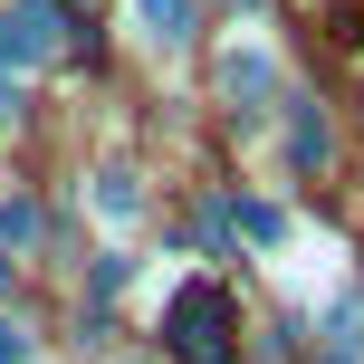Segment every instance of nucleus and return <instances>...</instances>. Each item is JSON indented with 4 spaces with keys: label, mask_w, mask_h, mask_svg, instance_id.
Segmentation results:
<instances>
[{
    "label": "nucleus",
    "mask_w": 364,
    "mask_h": 364,
    "mask_svg": "<svg viewBox=\"0 0 364 364\" xmlns=\"http://www.w3.org/2000/svg\"><path fill=\"white\" fill-rule=\"evenodd\" d=\"M230 297L211 288V278H182L173 288V307H164V346H173V364H230Z\"/></svg>",
    "instance_id": "obj_1"
},
{
    "label": "nucleus",
    "mask_w": 364,
    "mask_h": 364,
    "mask_svg": "<svg viewBox=\"0 0 364 364\" xmlns=\"http://www.w3.org/2000/svg\"><path fill=\"white\" fill-rule=\"evenodd\" d=\"M58 48H68L58 0H10V10H0V77H10V68H48Z\"/></svg>",
    "instance_id": "obj_2"
},
{
    "label": "nucleus",
    "mask_w": 364,
    "mask_h": 364,
    "mask_svg": "<svg viewBox=\"0 0 364 364\" xmlns=\"http://www.w3.org/2000/svg\"><path fill=\"white\" fill-rule=\"evenodd\" d=\"M220 96H230L240 115H269L278 68H269V48H259V38H230V48H220Z\"/></svg>",
    "instance_id": "obj_3"
},
{
    "label": "nucleus",
    "mask_w": 364,
    "mask_h": 364,
    "mask_svg": "<svg viewBox=\"0 0 364 364\" xmlns=\"http://www.w3.org/2000/svg\"><path fill=\"white\" fill-rule=\"evenodd\" d=\"M87 201H96L106 230H134V220H144V173H134V164H96L87 173Z\"/></svg>",
    "instance_id": "obj_4"
},
{
    "label": "nucleus",
    "mask_w": 364,
    "mask_h": 364,
    "mask_svg": "<svg viewBox=\"0 0 364 364\" xmlns=\"http://www.w3.org/2000/svg\"><path fill=\"white\" fill-rule=\"evenodd\" d=\"M134 29H144L164 58H182L192 48V0H134Z\"/></svg>",
    "instance_id": "obj_5"
},
{
    "label": "nucleus",
    "mask_w": 364,
    "mask_h": 364,
    "mask_svg": "<svg viewBox=\"0 0 364 364\" xmlns=\"http://www.w3.org/2000/svg\"><path fill=\"white\" fill-rule=\"evenodd\" d=\"M326 355L364 364V297H336V307H326Z\"/></svg>",
    "instance_id": "obj_6"
},
{
    "label": "nucleus",
    "mask_w": 364,
    "mask_h": 364,
    "mask_svg": "<svg viewBox=\"0 0 364 364\" xmlns=\"http://www.w3.org/2000/svg\"><path fill=\"white\" fill-rule=\"evenodd\" d=\"M230 230H240V240H259V250H288V211H278V201H240Z\"/></svg>",
    "instance_id": "obj_7"
},
{
    "label": "nucleus",
    "mask_w": 364,
    "mask_h": 364,
    "mask_svg": "<svg viewBox=\"0 0 364 364\" xmlns=\"http://www.w3.org/2000/svg\"><path fill=\"white\" fill-rule=\"evenodd\" d=\"M29 240H38V211H29L19 192H0V259H19Z\"/></svg>",
    "instance_id": "obj_8"
},
{
    "label": "nucleus",
    "mask_w": 364,
    "mask_h": 364,
    "mask_svg": "<svg viewBox=\"0 0 364 364\" xmlns=\"http://www.w3.org/2000/svg\"><path fill=\"white\" fill-rule=\"evenodd\" d=\"M288 164H326V115H316V106H297V125H288Z\"/></svg>",
    "instance_id": "obj_9"
},
{
    "label": "nucleus",
    "mask_w": 364,
    "mask_h": 364,
    "mask_svg": "<svg viewBox=\"0 0 364 364\" xmlns=\"http://www.w3.org/2000/svg\"><path fill=\"white\" fill-rule=\"evenodd\" d=\"M38 346H29V326H19V316H0V364H29Z\"/></svg>",
    "instance_id": "obj_10"
},
{
    "label": "nucleus",
    "mask_w": 364,
    "mask_h": 364,
    "mask_svg": "<svg viewBox=\"0 0 364 364\" xmlns=\"http://www.w3.org/2000/svg\"><path fill=\"white\" fill-rule=\"evenodd\" d=\"M307 364H346V355H326V346H316V355H307Z\"/></svg>",
    "instance_id": "obj_11"
},
{
    "label": "nucleus",
    "mask_w": 364,
    "mask_h": 364,
    "mask_svg": "<svg viewBox=\"0 0 364 364\" xmlns=\"http://www.w3.org/2000/svg\"><path fill=\"white\" fill-rule=\"evenodd\" d=\"M0 288H10V259H0Z\"/></svg>",
    "instance_id": "obj_12"
},
{
    "label": "nucleus",
    "mask_w": 364,
    "mask_h": 364,
    "mask_svg": "<svg viewBox=\"0 0 364 364\" xmlns=\"http://www.w3.org/2000/svg\"><path fill=\"white\" fill-rule=\"evenodd\" d=\"M230 10H259V0H230Z\"/></svg>",
    "instance_id": "obj_13"
}]
</instances>
